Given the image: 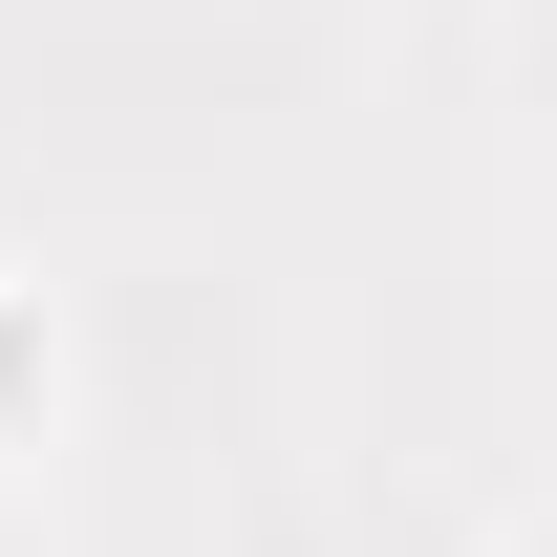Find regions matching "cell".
Returning <instances> with one entry per match:
<instances>
[{"instance_id": "obj_1", "label": "cell", "mask_w": 557, "mask_h": 557, "mask_svg": "<svg viewBox=\"0 0 557 557\" xmlns=\"http://www.w3.org/2000/svg\"><path fill=\"white\" fill-rule=\"evenodd\" d=\"M0 364H22V344H0Z\"/></svg>"}]
</instances>
